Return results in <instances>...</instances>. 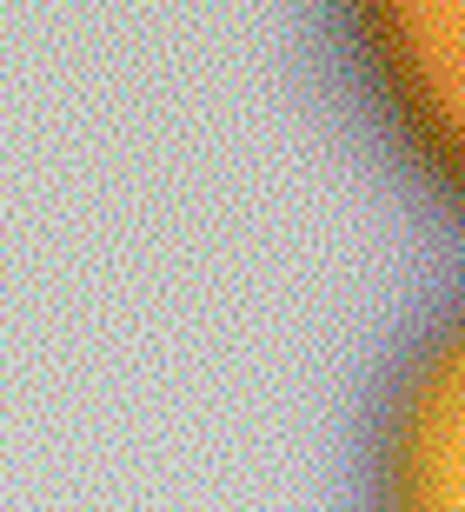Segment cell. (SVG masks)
<instances>
[{
  "label": "cell",
  "instance_id": "1",
  "mask_svg": "<svg viewBox=\"0 0 465 512\" xmlns=\"http://www.w3.org/2000/svg\"><path fill=\"white\" fill-rule=\"evenodd\" d=\"M366 74L452 193H465V0H346Z\"/></svg>",
  "mask_w": 465,
  "mask_h": 512
},
{
  "label": "cell",
  "instance_id": "2",
  "mask_svg": "<svg viewBox=\"0 0 465 512\" xmlns=\"http://www.w3.org/2000/svg\"><path fill=\"white\" fill-rule=\"evenodd\" d=\"M386 479L412 506H465V320H452L399 386Z\"/></svg>",
  "mask_w": 465,
  "mask_h": 512
}]
</instances>
